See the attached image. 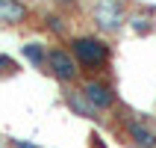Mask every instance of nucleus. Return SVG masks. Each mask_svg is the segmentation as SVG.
Segmentation results:
<instances>
[{"label":"nucleus","mask_w":156,"mask_h":148,"mask_svg":"<svg viewBox=\"0 0 156 148\" xmlns=\"http://www.w3.org/2000/svg\"><path fill=\"white\" fill-rule=\"evenodd\" d=\"M71 51H74V59L80 65H86V68H100L109 59V44L94 39V36H80V39H74L71 42Z\"/></svg>","instance_id":"f257e3e1"},{"label":"nucleus","mask_w":156,"mask_h":148,"mask_svg":"<svg viewBox=\"0 0 156 148\" xmlns=\"http://www.w3.org/2000/svg\"><path fill=\"white\" fill-rule=\"evenodd\" d=\"M94 24L103 33H118L124 27V6L121 0H97L94 3Z\"/></svg>","instance_id":"f03ea898"},{"label":"nucleus","mask_w":156,"mask_h":148,"mask_svg":"<svg viewBox=\"0 0 156 148\" xmlns=\"http://www.w3.org/2000/svg\"><path fill=\"white\" fill-rule=\"evenodd\" d=\"M47 65H50L53 77L65 80V83L77 77V59H74L68 51H62V47H53V51L47 53Z\"/></svg>","instance_id":"7ed1b4c3"},{"label":"nucleus","mask_w":156,"mask_h":148,"mask_svg":"<svg viewBox=\"0 0 156 148\" xmlns=\"http://www.w3.org/2000/svg\"><path fill=\"white\" fill-rule=\"evenodd\" d=\"M83 95H86V101L94 110H109V107L115 104V92L106 83H97V80H91V83H86L83 86Z\"/></svg>","instance_id":"20e7f679"},{"label":"nucleus","mask_w":156,"mask_h":148,"mask_svg":"<svg viewBox=\"0 0 156 148\" xmlns=\"http://www.w3.org/2000/svg\"><path fill=\"white\" fill-rule=\"evenodd\" d=\"M24 15H27V6L21 0H0V21L18 24V21H24Z\"/></svg>","instance_id":"39448f33"},{"label":"nucleus","mask_w":156,"mask_h":148,"mask_svg":"<svg viewBox=\"0 0 156 148\" xmlns=\"http://www.w3.org/2000/svg\"><path fill=\"white\" fill-rule=\"evenodd\" d=\"M127 131H130V136L136 139V145H141V148H156V136L144 127V124L130 122V124H127Z\"/></svg>","instance_id":"423d86ee"},{"label":"nucleus","mask_w":156,"mask_h":148,"mask_svg":"<svg viewBox=\"0 0 156 148\" xmlns=\"http://www.w3.org/2000/svg\"><path fill=\"white\" fill-rule=\"evenodd\" d=\"M68 104H71V110H77V113L86 116V119H91V116L97 113L94 107L86 101V95H83V92H71V95H68Z\"/></svg>","instance_id":"0eeeda50"},{"label":"nucleus","mask_w":156,"mask_h":148,"mask_svg":"<svg viewBox=\"0 0 156 148\" xmlns=\"http://www.w3.org/2000/svg\"><path fill=\"white\" fill-rule=\"evenodd\" d=\"M24 56L30 62H33V65H41L44 59H47V53H44V47L38 42H30V44H24Z\"/></svg>","instance_id":"6e6552de"},{"label":"nucleus","mask_w":156,"mask_h":148,"mask_svg":"<svg viewBox=\"0 0 156 148\" xmlns=\"http://www.w3.org/2000/svg\"><path fill=\"white\" fill-rule=\"evenodd\" d=\"M147 18L144 15H133V30H136V33H144V30H147Z\"/></svg>","instance_id":"1a4fd4ad"},{"label":"nucleus","mask_w":156,"mask_h":148,"mask_svg":"<svg viewBox=\"0 0 156 148\" xmlns=\"http://www.w3.org/2000/svg\"><path fill=\"white\" fill-rule=\"evenodd\" d=\"M0 71H3V74H12V71H15V62L9 59V56H0Z\"/></svg>","instance_id":"9d476101"},{"label":"nucleus","mask_w":156,"mask_h":148,"mask_svg":"<svg viewBox=\"0 0 156 148\" xmlns=\"http://www.w3.org/2000/svg\"><path fill=\"white\" fill-rule=\"evenodd\" d=\"M18 148H35V145H30V142H24V139H18Z\"/></svg>","instance_id":"9b49d317"},{"label":"nucleus","mask_w":156,"mask_h":148,"mask_svg":"<svg viewBox=\"0 0 156 148\" xmlns=\"http://www.w3.org/2000/svg\"><path fill=\"white\" fill-rule=\"evenodd\" d=\"M62 3H68V0H62Z\"/></svg>","instance_id":"f8f14e48"}]
</instances>
